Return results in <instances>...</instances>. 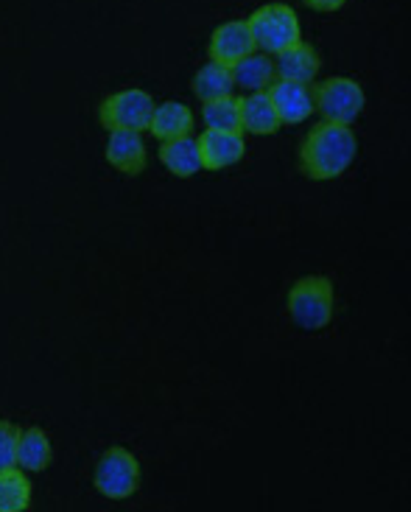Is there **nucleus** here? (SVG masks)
Wrapping results in <instances>:
<instances>
[{"label": "nucleus", "instance_id": "f257e3e1", "mask_svg": "<svg viewBox=\"0 0 411 512\" xmlns=\"http://www.w3.org/2000/svg\"><path fill=\"white\" fill-rule=\"evenodd\" d=\"M358 154V138L350 126L322 121L316 124L300 146V168L308 180L328 182L342 177Z\"/></svg>", "mask_w": 411, "mask_h": 512}, {"label": "nucleus", "instance_id": "f03ea898", "mask_svg": "<svg viewBox=\"0 0 411 512\" xmlns=\"http://www.w3.org/2000/svg\"><path fill=\"white\" fill-rule=\"evenodd\" d=\"M288 317L302 331H322L333 322V280L305 275L288 289Z\"/></svg>", "mask_w": 411, "mask_h": 512}, {"label": "nucleus", "instance_id": "7ed1b4c3", "mask_svg": "<svg viewBox=\"0 0 411 512\" xmlns=\"http://www.w3.org/2000/svg\"><path fill=\"white\" fill-rule=\"evenodd\" d=\"M247 28L255 42V51L269 56H277L302 40L300 17L286 3H266L261 9H255L249 14Z\"/></svg>", "mask_w": 411, "mask_h": 512}, {"label": "nucleus", "instance_id": "20e7f679", "mask_svg": "<svg viewBox=\"0 0 411 512\" xmlns=\"http://www.w3.org/2000/svg\"><path fill=\"white\" fill-rule=\"evenodd\" d=\"M93 485L104 499H132L140 490V462L129 448H121V445L107 448L96 462Z\"/></svg>", "mask_w": 411, "mask_h": 512}, {"label": "nucleus", "instance_id": "39448f33", "mask_svg": "<svg viewBox=\"0 0 411 512\" xmlns=\"http://www.w3.org/2000/svg\"><path fill=\"white\" fill-rule=\"evenodd\" d=\"M311 93H314V110L322 112V118L333 124H356V118L367 107L361 84L347 76H330L316 84Z\"/></svg>", "mask_w": 411, "mask_h": 512}, {"label": "nucleus", "instance_id": "423d86ee", "mask_svg": "<svg viewBox=\"0 0 411 512\" xmlns=\"http://www.w3.org/2000/svg\"><path fill=\"white\" fill-rule=\"evenodd\" d=\"M154 115V98L146 90H121L112 93L101 101L98 107V121L101 126L112 132V129H126V132H146Z\"/></svg>", "mask_w": 411, "mask_h": 512}, {"label": "nucleus", "instance_id": "0eeeda50", "mask_svg": "<svg viewBox=\"0 0 411 512\" xmlns=\"http://www.w3.org/2000/svg\"><path fill=\"white\" fill-rule=\"evenodd\" d=\"M266 96L272 101L274 112L280 124H302L314 112V93L302 82H288V79H274L266 87Z\"/></svg>", "mask_w": 411, "mask_h": 512}, {"label": "nucleus", "instance_id": "6e6552de", "mask_svg": "<svg viewBox=\"0 0 411 512\" xmlns=\"http://www.w3.org/2000/svg\"><path fill=\"white\" fill-rule=\"evenodd\" d=\"M199 152H202V166L205 171H224L244 160L247 154V140L244 132H221V129H205L199 138Z\"/></svg>", "mask_w": 411, "mask_h": 512}, {"label": "nucleus", "instance_id": "1a4fd4ad", "mask_svg": "<svg viewBox=\"0 0 411 512\" xmlns=\"http://www.w3.org/2000/svg\"><path fill=\"white\" fill-rule=\"evenodd\" d=\"M255 51V42L249 34L247 20H230V23H221L213 34H210V45H207V54L210 62H219L224 68H233L238 59H244Z\"/></svg>", "mask_w": 411, "mask_h": 512}, {"label": "nucleus", "instance_id": "9d476101", "mask_svg": "<svg viewBox=\"0 0 411 512\" xmlns=\"http://www.w3.org/2000/svg\"><path fill=\"white\" fill-rule=\"evenodd\" d=\"M104 154H107V163L126 177L143 174L146 160H149L140 132H126V129H112L110 138L104 143Z\"/></svg>", "mask_w": 411, "mask_h": 512}, {"label": "nucleus", "instance_id": "9b49d317", "mask_svg": "<svg viewBox=\"0 0 411 512\" xmlns=\"http://www.w3.org/2000/svg\"><path fill=\"white\" fill-rule=\"evenodd\" d=\"M238 121H241V132L258 135V138L261 135H274L283 126L277 112H274L272 101L266 96V90L238 98Z\"/></svg>", "mask_w": 411, "mask_h": 512}, {"label": "nucleus", "instance_id": "f8f14e48", "mask_svg": "<svg viewBox=\"0 0 411 512\" xmlns=\"http://www.w3.org/2000/svg\"><path fill=\"white\" fill-rule=\"evenodd\" d=\"M322 68V59L316 54L311 45L305 42H297L286 51L277 54V62H274V73L277 79H288V82H302L311 84L316 79V73Z\"/></svg>", "mask_w": 411, "mask_h": 512}, {"label": "nucleus", "instance_id": "ddd939ff", "mask_svg": "<svg viewBox=\"0 0 411 512\" xmlns=\"http://www.w3.org/2000/svg\"><path fill=\"white\" fill-rule=\"evenodd\" d=\"M160 163H163L174 177H196L199 171H205L202 166V152H199V140L185 135V138H174V140H163L160 146Z\"/></svg>", "mask_w": 411, "mask_h": 512}, {"label": "nucleus", "instance_id": "4468645a", "mask_svg": "<svg viewBox=\"0 0 411 512\" xmlns=\"http://www.w3.org/2000/svg\"><path fill=\"white\" fill-rule=\"evenodd\" d=\"M149 132L157 140H174L185 138L193 132V112L188 104L182 101H163L154 104V115H151Z\"/></svg>", "mask_w": 411, "mask_h": 512}, {"label": "nucleus", "instance_id": "2eb2a0df", "mask_svg": "<svg viewBox=\"0 0 411 512\" xmlns=\"http://www.w3.org/2000/svg\"><path fill=\"white\" fill-rule=\"evenodd\" d=\"M54 462V448L48 434L37 426L20 431V440H17V468L26 473H42L51 468Z\"/></svg>", "mask_w": 411, "mask_h": 512}, {"label": "nucleus", "instance_id": "dca6fc26", "mask_svg": "<svg viewBox=\"0 0 411 512\" xmlns=\"http://www.w3.org/2000/svg\"><path fill=\"white\" fill-rule=\"evenodd\" d=\"M230 73H233L235 87H241L247 93H261V90H266L277 79L274 62L263 51H252L244 59H238L233 68H230Z\"/></svg>", "mask_w": 411, "mask_h": 512}, {"label": "nucleus", "instance_id": "f3484780", "mask_svg": "<svg viewBox=\"0 0 411 512\" xmlns=\"http://www.w3.org/2000/svg\"><path fill=\"white\" fill-rule=\"evenodd\" d=\"M193 96L199 101H210V98L233 96L235 82L230 68H224L219 62H207L205 68H199L191 79Z\"/></svg>", "mask_w": 411, "mask_h": 512}, {"label": "nucleus", "instance_id": "a211bd4d", "mask_svg": "<svg viewBox=\"0 0 411 512\" xmlns=\"http://www.w3.org/2000/svg\"><path fill=\"white\" fill-rule=\"evenodd\" d=\"M31 507V482L26 471H0V512H26Z\"/></svg>", "mask_w": 411, "mask_h": 512}, {"label": "nucleus", "instance_id": "6ab92c4d", "mask_svg": "<svg viewBox=\"0 0 411 512\" xmlns=\"http://www.w3.org/2000/svg\"><path fill=\"white\" fill-rule=\"evenodd\" d=\"M202 121H205L207 129L241 132V121H238V98L221 96L205 101V104H202Z\"/></svg>", "mask_w": 411, "mask_h": 512}, {"label": "nucleus", "instance_id": "aec40b11", "mask_svg": "<svg viewBox=\"0 0 411 512\" xmlns=\"http://www.w3.org/2000/svg\"><path fill=\"white\" fill-rule=\"evenodd\" d=\"M17 440H20V429L12 420H0V471L17 468Z\"/></svg>", "mask_w": 411, "mask_h": 512}, {"label": "nucleus", "instance_id": "412c9836", "mask_svg": "<svg viewBox=\"0 0 411 512\" xmlns=\"http://www.w3.org/2000/svg\"><path fill=\"white\" fill-rule=\"evenodd\" d=\"M302 3H305L308 9H314V12L330 14V12H339L347 0H302Z\"/></svg>", "mask_w": 411, "mask_h": 512}]
</instances>
